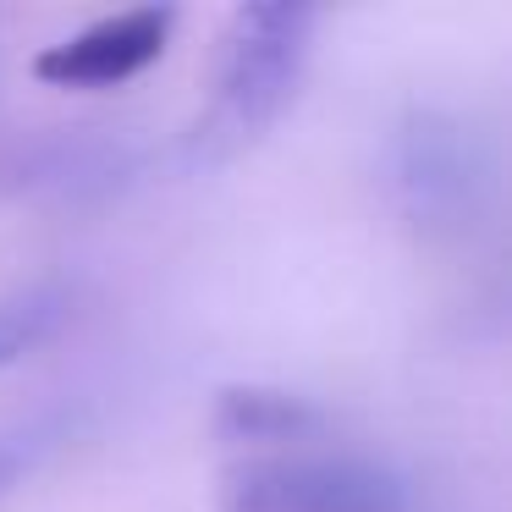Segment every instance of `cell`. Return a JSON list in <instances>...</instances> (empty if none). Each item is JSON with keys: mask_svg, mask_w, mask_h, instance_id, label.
<instances>
[{"mask_svg": "<svg viewBox=\"0 0 512 512\" xmlns=\"http://www.w3.org/2000/svg\"><path fill=\"white\" fill-rule=\"evenodd\" d=\"M314 23L320 12L298 0H248L226 17L215 89L193 127V144L204 155H237L281 122L309 67Z\"/></svg>", "mask_w": 512, "mask_h": 512, "instance_id": "6da1fadb", "label": "cell"}, {"mask_svg": "<svg viewBox=\"0 0 512 512\" xmlns=\"http://www.w3.org/2000/svg\"><path fill=\"white\" fill-rule=\"evenodd\" d=\"M78 314V287L67 276H34L0 292V369L50 347Z\"/></svg>", "mask_w": 512, "mask_h": 512, "instance_id": "8992f818", "label": "cell"}, {"mask_svg": "<svg viewBox=\"0 0 512 512\" xmlns=\"http://www.w3.org/2000/svg\"><path fill=\"white\" fill-rule=\"evenodd\" d=\"M325 430V408L287 386H265V380H226L210 402V435L232 452H254V446H292L314 441Z\"/></svg>", "mask_w": 512, "mask_h": 512, "instance_id": "5b68a950", "label": "cell"}, {"mask_svg": "<svg viewBox=\"0 0 512 512\" xmlns=\"http://www.w3.org/2000/svg\"><path fill=\"white\" fill-rule=\"evenodd\" d=\"M171 34H177V6H133L39 50L34 78L50 89H116L155 67Z\"/></svg>", "mask_w": 512, "mask_h": 512, "instance_id": "277c9868", "label": "cell"}, {"mask_svg": "<svg viewBox=\"0 0 512 512\" xmlns=\"http://www.w3.org/2000/svg\"><path fill=\"white\" fill-rule=\"evenodd\" d=\"M34 463V446L23 441V435H0V490L17 485V474Z\"/></svg>", "mask_w": 512, "mask_h": 512, "instance_id": "52a82bcc", "label": "cell"}, {"mask_svg": "<svg viewBox=\"0 0 512 512\" xmlns=\"http://www.w3.org/2000/svg\"><path fill=\"white\" fill-rule=\"evenodd\" d=\"M221 512H408L402 479L364 457H237L215 485Z\"/></svg>", "mask_w": 512, "mask_h": 512, "instance_id": "7a4b0ae2", "label": "cell"}, {"mask_svg": "<svg viewBox=\"0 0 512 512\" xmlns=\"http://www.w3.org/2000/svg\"><path fill=\"white\" fill-rule=\"evenodd\" d=\"M397 188L424 232L463 226L474 215L479 160H474V138L463 133L457 116L430 111V105L408 111L397 138Z\"/></svg>", "mask_w": 512, "mask_h": 512, "instance_id": "3957f363", "label": "cell"}]
</instances>
